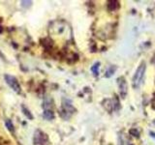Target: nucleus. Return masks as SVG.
Here are the masks:
<instances>
[{
  "label": "nucleus",
  "mask_w": 155,
  "mask_h": 145,
  "mask_svg": "<svg viewBox=\"0 0 155 145\" xmlns=\"http://www.w3.org/2000/svg\"><path fill=\"white\" fill-rule=\"evenodd\" d=\"M146 66L144 62H142V64L138 67L137 71H136V73L133 76V87L135 89L140 88V86L142 85L143 76H144V73H146Z\"/></svg>",
  "instance_id": "nucleus-1"
},
{
  "label": "nucleus",
  "mask_w": 155,
  "mask_h": 145,
  "mask_svg": "<svg viewBox=\"0 0 155 145\" xmlns=\"http://www.w3.org/2000/svg\"><path fill=\"white\" fill-rule=\"evenodd\" d=\"M5 80H6L7 84L13 89L15 92H18V93L20 92V85L18 83V79H16L15 76L10 75H5Z\"/></svg>",
  "instance_id": "nucleus-2"
},
{
  "label": "nucleus",
  "mask_w": 155,
  "mask_h": 145,
  "mask_svg": "<svg viewBox=\"0 0 155 145\" xmlns=\"http://www.w3.org/2000/svg\"><path fill=\"white\" fill-rule=\"evenodd\" d=\"M121 81H119V87H120V95L122 96V98H125L126 94H127V83L125 81V79L123 77L119 79Z\"/></svg>",
  "instance_id": "nucleus-3"
},
{
  "label": "nucleus",
  "mask_w": 155,
  "mask_h": 145,
  "mask_svg": "<svg viewBox=\"0 0 155 145\" xmlns=\"http://www.w3.org/2000/svg\"><path fill=\"white\" fill-rule=\"evenodd\" d=\"M44 118L47 120H53L54 118V114L51 109H45L44 111Z\"/></svg>",
  "instance_id": "nucleus-4"
},
{
  "label": "nucleus",
  "mask_w": 155,
  "mask_h": 145,
  "mask_svg": "<svg viewBox=\"0 0 155 145\" xmlns=\"http://www.w3.org/2000/svg\"><path fill=\"white\" fill-rule=\"evenodd\" d=\"M99 68H100V63L99 62H96L92 67H91V72L93 73V75L97 76L99 75Z\"/></svg>",
  "instance_id": "nucleus-5"
},
{
  "label": "nucleus",
  "mask_w": 155,
  "mask_h": 145,
  "mask_svg": "<svg viewBox=\"0 0 155 145\" xmlns=\"http://www.w3.org/2000/svg\"><path fill=\"white\" fill-rule=\"evenodd\" d=\"M108 8L111 11H113V10L117 9L118 8V2L117 1H110L109 4H108Z\"/></svg>",
  "instance_id": "nucleus-6"
},
{
  "label": "nucleus",
  "mask_w": 155,
  "mask_h": 145,
  "mask_svg": "<svg viewBox=\"0 0 155 145\" xmlns=\"http://www.w3.org/2000/svg\"><path fill=\"white\" fill-rule=\"evenodd\" d=\"M6 126H7V128H8L9 131L14 132V130H15V129H14V125L10 119H7V120H6Z\"/></svg>",
  "instance_id": "nucleus-7"
},
{
  "label": "nucleus",
  "mask_w": 155,
  "mask_h": 145,
  "mask_svg": "<svg viewBox=\"0 0 155 145\" xmlns=\"http://www.w3.org/2000/svg\"><path fill=\"white\" fill-rule=\"evenodd\" d=\"M115 68H113V67H111V69L110 70L108 71L107 72V75H105V76H107V77H110L112 74H113V72H115Z\"/></svg>",
  "instance_id": "nucleus-8"
},
{
  "label": "nucleus",
  "mask_w": 155,
  "mask_h": 145,
  "mask_svg": "<svg viewBox=\"0 0 155 145\" xmlns=\"http://www.w3.org/2000/svg\"><path fill=\"white\" fill-rule=\"evenodd\" d=\"M130 133H131L133 136H136V137H138V136H139V135H140V133H139V132H138L136 129H132V130H130Z\"/></svg>",
  "instance_id": "nucleus-9"
},
{
  "label": "nucleus",
  "mask_w": 155,
  "mask_h": 145,
  "mask_svg": "<svg viewBox=\"0 0 155 145\" xmlns=\"http://www.w3.org/2000/svg\"><path fill=\"white\" fill-rule=\"evenodd\" d=\"M22 109H23V111H24V114H26V116L28 117L29 119H33V116L30 114V112L28 111V110L26 109V108H24V107H22Z\"/></svg>",
  "instance_id": "nucleus-10"
},
{
  "label": "nucleus",
  "mask_w": 155,
  "mask_h": 145,
  "mask_svg": "<svg viewBox=\"0 0 155 145\" xmlns=\"http://www.w3.org/2000/svg\"><path fill=\"white\" fill-rule=\"evenodd\" d=\"M22 6H23V7H25V6L28 7V6H30L32 2H31V1H22Z\"/></svg>",
  "instance_id": "nucleus-11"
},
{
  "label": "nucleus",
  "mask_w": 155,
  "mask_h": 145,
  "mask_svg": "<svg viewBox=\"0 0 155 145\" xmlns=\"http://www.w3.org/2000/svg\"><path fill=\"white\" fill-rule=\"evenodd\" d=\"M150 136H152V137H154V138H155V132H150Z\"/></svg>",
  "instance_id": "nucleus-12"
}]
</instances>
